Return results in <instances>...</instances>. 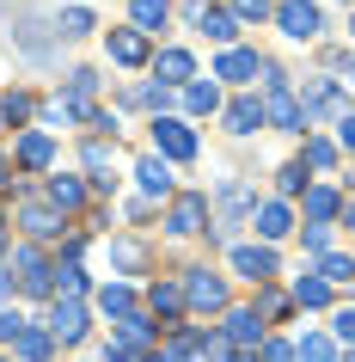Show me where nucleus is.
<instances>
[{"label":"nucleus","instance_id":"f257e3e1","mask_svg":"<svg viewBox=\"0 0 355 362\" xmlns=\"http://www.w3.org/2000/svg\"><path fill=\"white\" fill-rule=\"evenodd\" d=\"M6 43L19 49V56H31V62H49L56 56V43H61V31H56V13H37V6H19V13H6Z\"/></svg>","mask_w":355,"mask_h":362},{"label":"nucleus","instance_id":"f03ea898","mask_svg":"<svg viewBox=\"0 0 355 362\" xmlns=\"http://www.w3.org/2000/svg\"><path fill=\"white\" fill-rule=\"evenodd\" d=\"M6 270H13V288L31 295V301H56V270L37 246H13L6 252Z\"/></svg>","mask_w":355,"mask_h":362},{"label":"nucleus","instance_id":"7ed1b4c3","mask_svg":"<svg viewBox=\"0 0 355 362\" xmlns=\"http://www.w3.org/2000/svg\"><path fill=\"white\" fill-rule=\"evenodd\" d=\"M203 228H215V209H208L203 191H178L166 209V233H178V240H196Z\"/></svg>","mask_w":355,"mask_h":362},{"label":"nucleus","instance_id":"20e7f679","mask_svg":"<svg viewBox=\"0 0 355 362\" xmlns=\"http://www.w3.org/2000/svg\"><path fill=\"white\" fill-rule=\"evenodd\" d=\"M294 98H300V111H306V129H313V117H337V123H343V80L313 74Z\"/></svg>","mask_w":355,"mask_h":362},{"label":"nucleus","instance_id":"39448f33","mask_svg":"<svg viewBox=\"0 0 355 362\" xmlns=\"http://www.w3.org/2000/svg\"><path fill=\"white\" fill-rule=\"evenodd\" d=\"M184 276H190V283H184V301L196 307V313H227V283H221L208 264L184 270Z\"/></svg>","mask_w":355,"mask_h":362},{"label":"nucleus","instance_id":"423d86ee","mask_svg":"<svg viewBox=\"0 0 355 362\" xmlns=\"http://www.w3.org/2000/svg\"><path fill=\"white\" fill-rule=\"evenodd\" d=\"M276 25H282V37H294V43H313L318 31H325V19H318L313 0H288V6L276 13Z\"/></svg>","mask_w":355,"mask_h":362},{"label":"nucleus","instance_id":"0eeeda50","mask_svg":"<svg viewBox=\"0 0 355 362\" xmlns=\"http://www.w3.org/2000/svg\"><path fill=\"white\" fill-rule=\"evenodd\" d=\"M153 148L166 153V160H196V135L178 117H153Z\"/></svg>","mask_w":355,"mask_h":362},{"label":"nucleus","instance_id":"6e6552de","mask_svg":"<svg viewBox=\"0 0 355 362\" xmlns=\"http://www.w3.org/2000/svg\"><path fill=\"white\" fill-rule=\"evenodd\" d=\"M263 129H288V135L306 129V111H300L294 86H288V93H263Z\"/></svg>","mask_w":355,"mask_h":362},{"label":"nucleus","instance_id":"1a4fd4ad","mask_svg":"<svg viewBox=\"0 0 355 362\" xmlns=\"http://www.w3.org/2000/svg\"><path fill=\"white\" fill-rule=\"evenodd\" d=\"M19 228L31 233V240H56L61 233V209L49 203V197H25L19 203Z\"/></svg>","mask_w":355,"mask_h":362},{"label":"nucleus","instance_id":"9d476101","mask_svg":"<svg viewBox=\"0 0 355 362\" xmlns=\"http://www.w3.org/2000/svg\"><path fill=\"white\" fill-rule=\"evenodd\" d=\"M263 313L258 307H227V344H239V350H263Z\"/></svg>","mask_w":355,"mask_h":362},{"label":"nucleus","instance_id":"9b49d317","mask_svg":"<svg viewBox=\"0 0 355 362\" xmlns=\"http://www.w3.org/2000/svg\"><path fill=\"white\" fill-rule=\"evenodd\" d=\"M153 80L172 86V93H184L190 80H196V56H190V49H160V56H153Z\"/></svg>","mask_w":355,"mask_h":362},{"label":"nucleus","instance_id":"f8f14e48","mask_svg":"<svg viewBox=\"0 0 355 362\" xmlns=\"http://www.w3.org/2000/svg\"><path fill=\"white\" fill-rule=\"evenodd\" d=\"M227 264H233V270H239V276H245V283H270V276H276V252H270V246H233V258H227Z\"/></svg>","mask_w":355,"mask_h":362},{"label":"nucleus","instance_id":"ddd939ff","mask_svg":"<svg viewBox=\"0 0 355 362\" xmlns=\"http://www.w3.org/2000/svg\"><path fill=\"white\" fill-rule=\"evenodd\" d=\"M221 123H227V135H258V129H263V98H258V93L233 98V105L221 111Z\"/></svg>","mask_w":355,"mask_h":362},{"label":"nucleus","instance_id":"4468645a","mask_svg":"<svg viewBox=\"0 0 355 362\" xmlns=\"http://www.w3.org/2000/svg\"><path fill=\"white\" fill-rule=\"evenodd\" d=\"M49 338H56V344H80V338H86V301H56V313H49Z\"/></svg>","mask_w":355,"mask_h":362},{"label":"nucleus","instance_id":"2eb2a0df","mask_svg":"<svg viewBox=\"0 0 355 362\" xmlns=\"http://www.w3.org/2000/svg\"><path fill=\"white\" fill-rule=\"evenodd\" d=\"M215 203H221V215H227V221H221V233H227V228H239L245 209H258V191H251V185H239V178H227L221 191H215Z\"/></svg>","mask_w":355,"mask_h":362},{"label":"nucleus","instance_id":"dca6fc26","mask_svg":"<svg viewBox=\"0 0 355 362\" xmlns=\"http://www.w3.org/2000/svg\"><path fill=\"white\" fill-rule=\"evenodd\" d=\"M104 43H111V62H116V68H141V62L153 56V49H148V37H141L135 25H123V31H111Z\"/></svg>","mask_w":355,"mask_h":362},{"label":"nucleus","instance_id":"f3484780","mask_svg":"<svg viewBox=\"0 0 355 362\" xmlns=\"http://www.w3.org/2000/svg\"><path fill=\"white\" fill-rule=\"evenodd\" d=\"M13 153H19V166L43 172L49 160H56V135H49V129H25V135H19V148H13Z\"/></svg>","mask_w":355,"mask_h":362},{"label":"nucleus","instance_id":"a211bd4d","mask_svg":"<svg viewBox=\"0 0 355 362\" xmlns=\"http://www.w3.org/2000/svg\"><path fill=\"white\" fill-rule=\"evenodd\" d=\"M148 307H153V320H166V332H178V313H184V288L178 283H153V295H148Z\"/></svg>","mask_w":355,"mask_h":362},{"label":"nucleus","instance_id":"6ab92c4d","mask_svg":"<svg viewBox=\"0 0 355 362\" xmlns=\"http://www.w3.org/2000/svg\"><path fill=\"white\" fill-rule=\"evenodd\" d=\"M98 313H111L116 325L129 320V313H141V307H135V288L129 283H104V288H98Z\"/></svg>","mask_w":355,"mask_h":362},{"label":"nucleus","instance_id":"aec40b11","mask_svg":"<svg viewBox=\"0 0 355 362\" xmlns=\"http://www.w3.org/2000/svg\"><path fill=\"white\" fill-rule=\"evenodd\" d=\"M135 178H141V191H148V197H172V166L160 160V153L135 160Z\"/></svg>","mask_w":355,"mask_h":362},{"label":"nucleus","instance_id":"412c9836","mask_svg":"<svg viewBox=\"0 0 355 362\" xmlns=\"http://www.w3.org/2000/svg\"><path fill=\"white\" fill-rule=\"evenodd\" d=\"M263 62L251 56V49H221V62H215V80H258Z\"/></svg>","mask_w":355,"mask_h":362},{"label":"nucleus","instance_id":"4be33fe9","mask_svg":"<svg viewBox=\"0 0 355 362\" xmlns=\"http://www.w3.org/2000/svg\"><path fill=\"white\" fill-rule=\"evenodd\" d=\"M172 19V0H129V25L148 37V31H160V25Z\"/></svg>","mask_w":355,"mask_h":362},{"label":"nucleus","instance_id":"5701e85b","mask_svg":"<svg viewBox=\"0 0 355 362\" xmlns=\"http://www.w3.org/2000/svg\"><path fill=\"white\" fill-rule=\"evenodd\" d=\"M49 203H56L61 215H74V209H86V185H80V178H68V172H61V178H49Z\"/></svg>","mask_w":355,"mask_h":362},{"label":"nucleus","instance_id":"b1692460","mask_svg":"<svg viewBox=\"0 0 355 362\" xmlns=\"http://www.w3.org/2000/svg\"><path fill=\"white\" fill-rule=\"evenodd\" d=\"M184 111L190 117H215L221 111V86H215V80H190L184 86Z\"/></svg>","mask_w":355,"mask_h":362},{"label":"nucleus","instance_id":"393cba45","mask_svg":"<svg viewBox=\"0 0 355 362\" xmlns=\"http://www.w3.org/2000/svg\"><path fill=\"white\" fill-rule=\"evenodd\" d=\"M13 350H19L25 362H49V356H56V338H49V325H43V332H37V325H25L19 338H13Z\"/></svg>","mask_w":355,"mask_h":362},{"label":"nucleus","instance_id":"a878e982","mask_svg":"<svg viewBox=\"0 0 355 362\" xmlns=\"http://www.w3.org/2000/svg\"><path fill=\"white\" fill-rule=\"evenodd\" d=\"M258 233H263V240H288V233H294L288 203H263V209H258Z\"/></svg>","mask_w":355,"mask_h":362},{"label":"nucleus","instance_id":"bb28decb","mask_svg":"<svg viewBox=\"0 0 355 362\" xmlns=\"http://www.w3.org/2000/svg\"><path fill=\"white\" fill-rule=\"evenodd\" d=\"M196 31H203L208 43L233 49V37H239V19H233V13H203V19H196Z\"/></svg>","mask_w":355,"mask_h":362},{"label":"nucleus","instance_id":"cd10ccee","mask_svg":"<svg viewBox=\"0 0 355 362\" xmlns=\"http://www.w3.org/2000/svg\"><path fill=\"white\" fill-rule=\"evenodd\" d=\"M337 215H343V203L331 185H306V221H337Z\"/></svg>","mask_w":355,"mask_h":362},{"label":"nucleus","instance_id":"c85d7f7f","mask_svg":"<svg viewBox=\"0 0 355 362\" xmlns=\"http://www.w3.org/2000/svg\"><path fill=\"white\" fill-rule=\"evenodd\" d=\"M294 362H337V338L331 332H306L294 344Z\"/></svg>","mask_w":355,"mask_h":362},{"label":"nucleus","instance_id":"c756f323","mask_svg":"<svg viewBox=\"0 0 355 362\" xmlns=\"http://www.w3.org/2000/svg\"><path fill=\"white\" fill-rule=\"evenodd\" d=\"M80 295H86V270H80V258H68L56 270V301H80Z\"/></svg>","mask_w":355,"mask_h":362},{"label":"nucleus","instance_id":"7c9ffc66","mask_svg":"<svg viewBox=\"0 0 355 362\" xmlns=\"http://www.w3.org/2000/svg\"><path fill=\"white\" fill-rule=\"evenodd\" d=\"M294 307H331V283H325V276H300L294 283Z\"/></svg>","mask_w":355,"mask_h":362},{"label":"nucleus","instance_id":"2f4dec72","mask_svg":"<svg viewBox=\"0 0 355 362\" xmlns=\"http://www.w3.org/2000/svg\"><path fill=\"white\" fill-rule=\"evenodd\" d=\"M56 31H61V43L86 37V31H92V13H86V6H61V13H56Z\"/></svg>","mask_w":355,"mask_h":362},{"label":"nucleus","instance_id":"473e14b6","mask_svg":"<svg viewBox=\"0 0 355 362\" xmlns=\"http://www.w3.org/2000/svg\"><path fill=\"white\" fill-rule=\"evenodd\" d=\"M318 276H325V283H355V258H343V252H325V258H318Z\"/></svg>","mask_w":355,"mask_h":362},{"label":"nucleus","instance_id":"72a5a7b5","mask_svg":"<svg viewBox=\"0 0 355 362\" xmlns=\"http://www.w3.org/2000/svg\"><path fill=\"white\" fill-rule=\"evenodd\" d=\"M300 166L331 172V166H337V141H325V135H306V160H300Z\"/></svg>","mask_w":355,"mask_h":362},{"label":"nucleus","instance_id":"f704fd0d","mask_svg":"<svg viewBox=\"0 0 355 362\" xmlns=\"http://www.w3.org/2000/svg\"><path fill=\"white\" fill-rule=\"evenodd\" d=\"M111 264H116V270H148V246H135V240H116V246H111Z\"/></svg>","mask_w":355,"mask_h":362},{"label":"nucleus","instance_id":"c9c22d12","mask_svg":"<svg viewBox=\"0 0 355 362\" xmlns=\"http://www.w3.org/2000/svg\"><path fill=\"white\" fill-rule=\"evenodd\" d=\"M276 191L282 197H300V191H306V166H300V160H288V166L276 172Z\"/></svg>","mask_w":355,"mask_h":362},{"label":"nucleus","instance_id":"e433bc0d","mask_svg":"<svg viewBox=\"0 0 355 362\" xmlns=\"http://www.w3.org/2000/svg\"><path fill=\"white\" fill-rule=\"evenodd\" d=\"M104 362H153V350H141V344H123V338H111V344H104Z\"/></svg>","mask_w":355,"mask_h":362},{"label":"nucleus","instance_id":"4c0bfd02","mask_svg":"<svg viewBox=\"0 0 355 362\" xmlns=\"http://www.w3.org/2000/svg\"><path fill=\"white\" fill-rule=\"evenodd\" d=\"M300 240H306V252H318V258H325V252H331V221H306V228H300Z\"/></svg>","mask_w":355,"mask_h":362},{"label":"nucleus","instance_id":"58836bf2","mask_svg":"<svg viewBox=\"0 0 355 362\" xmlns=\"http://www.w3.org/2000/svg\"><path fill=\"white\" fill-rule=\"evenodd\" d=\"M258 313H263V325H270V320H282V313H288V295H276V288L263 283V295H258Z\"/></svg>","mask_w":355,"mask_h":362},{"label":"nucleus","instance_id":"ea45409f","mask_svg":"<svg viewBox=\"0 0 355 362\" xmlns=\"http://www.w3.org/2000/svg\"><path fill=\"white\" fill-rule=\"evenodd\" d=\"M233 19H245V25L270 19V0H233Z\"/></svg>","mask_w":355,"mask_h":362},{"label":"nucleus","instance_id":"a19ab883","mask_svg":"<svg viewBox=\"0 0 355 362\" xmlns=\"http://www.w3.org/2000/svg\"><path fill=\"white\" fill-rule=\"evenodd\" d=\"M19 332H25V320H19V313H13V307H0V344H13V338H19Z\"/></svg>","mask_w":355,"mask_h":362},{"label":"nucleus","instance_id":"79ce46f5","mask_svg":"<svg viewBox=\"0 0 355 362\" xmlns=\"http://www.w3.org/2000/svg\"><path fill=\"white\" fill-rule=\"evenodd\" d=\"M263 362H294V344H282V338H263Z\"/></svg>","mask_w":355,"mask_h":362},{"label":"nucleus","instance_id":"37998d69","mask_svg":"<svg viewBox=\"0 0 355 362\" xmlns=\"http://www.w3.org/2000/svg\"><path fill=\"white\" fill-rule=\"evenodd\" d=\"M0 111H6V117H13V123H19V117H31V98H25V93H13V98H6V105H0Z\"/></svg>","mask_w":355,"mask_h":362},{"label":"nucleus","instance_id":"c03bdc74","mask_svg":"<svg viewBox=\"0 0 355 362\" xmlns=\"http://www.w3.org/2000/svg\"><path fill=\"white\" fill-rule=\"evenodd\" d=\"M337 141H343V148L355 153V117H343V123H337Z\"/></svg>","mask_w":355,"mask_h":362},{"label":"nucleus","instance_id":"a18cd8bd","mask_svg":"<svg viewBox=\"0 0 355 362\" xmlns=\"http://www.w3.org/2000/svg\"><path fill=\"white\" fill-rule=\"evenodd\" d=\"M221 362H263V356H258V350H239V344H233V350H227Z\"/></svg>","mask_w":355,"mask_h":362},{"label":"nucleus","instance_id":"49530a36","mask_svg":"<svg viewBox=\"0 0 355 362\" xmlns=\"http://www.w3.org/2000/svg\"><path fill=\"white\" fill-rule=\"evenodd\" d=\"M208 13V0H184V19H203Z\"/></svg>","mask_w":355,"mask_h":362},{"label":"nucleus","instance_id":"de8ad7c7","mask_svg":"<svg viewBox=\"0 0 355 362\" xmlns=\"http://www.w3.org/2000/svg\"><path fill=\"white\" fill-rule=\"evenodd\" d=\"M6 178H13V160H6V153H0V191H6Z\"/></svg>","mask_w":355,"mask_h":362},{"label":"nucleus","instance_id":"09e8293b","mask_svg":"<svg viewBox=\"0 0 355 362\" xmlns=\"http://www.w3.org/2000/svg\"><path fill=\"white\" fill-rule=\"evenodd\" d=\"M6 252H13V233H6V221H0V258H6Z\"/></svg>","mask_w":355,"mask_h":362},{"label":"nucleus","instance_id":"8fccbe9b","mask_svg":"<svg viewBox=\"0 0 355 362\" xmlns=\"http://www.w3.org/2000/svg\"><path fill=\"white\" fill-rule=\"evenodd\" d=\"M343 228H349V233H355V203H343Z\"/></svg>","mask_w":355,"mask_h":362},{"label":"nucleus","instance_id":"3c124183","mask_svg":"<svg viewBox=\"0 0 355 362\" xmlns=\"http://www.w3.org/2000/svg\"><path fill=\"white\" fill-rule=\"evenodd\" d=\"M6 295H13V283H6V270H0V301H6Z\"/></svg>","mask_w":355,"mask_h":362},{"label":"nucleus","instance_id":"603ef678","mask_svg":"<svg viewBox=\"0 0 355 362\" xmlns=\"http://www.w3.org/2000/svg\"><path fill=\"white\" fill-rule=\"evenodd\" d=\"M349 37H355V6H349Z\"/></svg>","mask_w":355,"mask_h":362},{"label":"nucleus","instance_id":"864d4df0","mask_svg":"<svg viewBox=\"0 0 355 362\" xmlns=\"http://www.w3.org/2000/svg\"><path fill=\"white\" fill-rule=\"evenodd\" d=\"M337 362H355V350H349V356H337Z\"/></svg>","mask_w":355,"mask_h":362},{"label":"nucleus","instance_id":"5fc2aeb1","mask_svg":"<svg viewBox=\"0 0 355 362\" xmlns=\"http://www.w3.org/2000/svg\"><path fill=\"white\" fill-rule=\"evenodd\" d=\"M349 80H355V62H349Z\"/></svg>","mask_w":355,"mask_h":362},{"label":"nucleus","instance_id":"6e6d98bb","mask_svg":"<svg viewBox=\"0 0 355 362\" xmlns=\"http://www.w3.org/2000/svg\"><path fill=\"white\" fill-rule=\"evenodd\" d=\"M343 6H355V0H343Z\"/></svg>","mask_w":355,"mask_h":362},{"label":"nucleus","instance_id":"4d7b16f0","mask_svg":"<svg viewBox=\"0 0 355 362\" xmlns=\"http://www.w3.org/2000/svg\"><path fill=\"white\" fill-rule=\"evenodd\" d=\"M0 362H13V356H0Z\"/></svg>","mask_w":355,"mask_h":362}]
</instances>
